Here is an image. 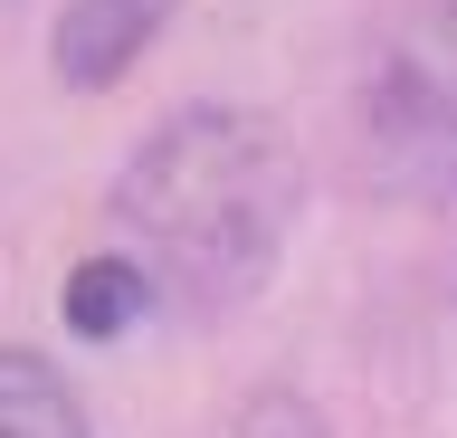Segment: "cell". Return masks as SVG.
I'll return each instance as SVG.
<instances>
[{
	"instance_id": "1",
	"label": "cell",
	"mask_w": 457,
	"mask_h": 438,
	"mask_svg": "<svg viewBox=\"0 0 457 438\" xmlns=\"http://www.w3.org/2000/svg\"><path fill=\"white\" fill-rule=\"evenodd\" d=\"M305 219V153L267 105H181L143 134L105 181L114 258L143 277L153 315L228 324L286 267Z\"/></svg>"
},
{
	"instance_id": "2",
	"label": "cell",
	"mask_w": 457,
	"mask_h": 438,
	"mask_svg": "<svg viewBox=\"0 0 457 438\" xmlns=\"http://www.w3.org/2000/svg\"><path fill=\"white\" fill-rule=\"evenodd\" d=\"M353 191L381 210H457V0H400L353 77Z\"/></svg>"
},
{
	"instance_id": "3",
	"label": "cell",
	"mask_w": 457,
	"mask_h": 438,
	"mask_svg": "<svg viewBox=\"0 0 457 438\" xmlns=\"http://www.w3.org/2000/svg\"><path fill=\"white\" fill-rule=\"evenodd\" d=\"M181 0H57V29H48V67L67 95H105L143 67V48L171 29Z\"/></svg>"
},
{
	"instance_id": "4",
	"label": "cell",
	"mask_w": 457,
	"mask_h": 438,
	"mask_svg": "<svg viewBox=\"0 0 457 438\" xmlns=\"http://www.w3.org/2000/svg\"><path fill=\"white\" fill-rule=\"evenodd\" d=\"M0 438H96L77 381L29 343H0Z\"/></svg>"
},
{
	"instance_id": "5",
	"label": "cell",
	"mask_w": 457,
	"mask_h": 438,
	"mask_svg": "<svg viewBox=\"0 0 457 438\" xmlns=\"http://www.w3.org/2000/svg\"><path fill=\"white\" fill-rule=\"evenodd\" d=\"M57 315L77 324L86 343H114V334H134V324L153 315V295H143V277L105 248V258H77V267H67V295H57Z\"/></svg>"
},
{
	"instance_id": "6",
	"label": "cell",
	"mask_w": 457,
	"mask_h": 438,
	"mask_svg": "<svg viewBox=\"0 0 457 438\" xmlns=\"http://www.w3.org/2000/svg\"><path fill=\"white\" fill-rule=\"evenodd\" d=\"M220 438H334V419L305 401V391H286V381H267V391H248V401L228 409Z\"/></svg>"
}]
</instances>
